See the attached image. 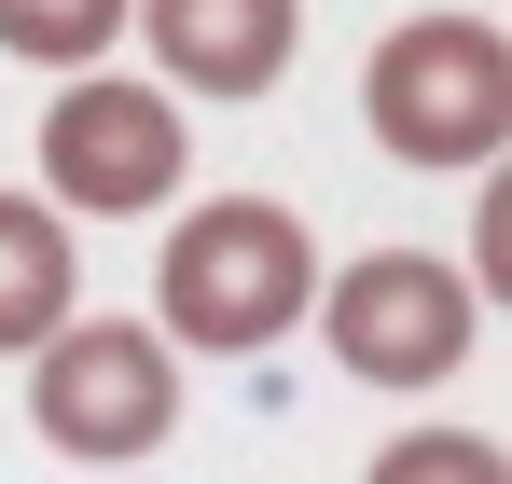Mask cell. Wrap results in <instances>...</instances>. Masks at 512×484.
<instances>
[{
	"mask_svg": "<svg viewBox=\"0 0 512 484\" xmlns=\"http://www.w3.org/2000/svg\"><path fill=\"white\" fill-rule=\"evenodd\" d=\"M360 111H374V139L402 166H499V139H512L499 14H416V28H388L374 70H360Z\"/></svg>",
	"mask_w": 512,
	"mask_h": 484,
	"instance_id": "obj_2",
	"label": "cell"
},
{
	"mask_svg": "<svg viewBox=\"0 0 512 484\" xmlns=\"http://www.w3.org/2000/svg\"><path fill=\"white\" fill-rule=\"evenodd\" d=\"M28 360H42L28 415H42L56 457H153L180 429V346L139 332V319H56Z\"/></svg>",
	"mask_w": 512,
	"mask_h": 484,
	"instance_id": "obj_3",
	"label": "cell"
},
{
	"mask_svg": "<svg viewBox=\"0 0 512 484\" xmlns=\"http://www.w3.org/2000/svg\"><path fill=\"white\" fill-rule=\"evenodd\" d=\"M305 319H333V360L360 388H443L485 332V291L443 249H360L333 277V305H305Z\"/></svg>",
	"mask_w": 512,
	"mask_h": 484,
	"instance_id": "obj_5",
	"label": "cell"
},
{
	"mask_svg": "<svg viewBox=\"0 0 512 484\" xmlns=\"http://www.w3.org/2000/svg\"><path fill=\"white\" fill-rule=\"evenodd\" d=\"M374 484H499V443H388V457H374Z\"/></svg>",
	"mask_w": 512,
	"mask_h": 484,
	"instance_id": "obj_9",
	"label": "cell"
},
{
	"mask_svg": "<svg viewBox=\"0 0 512 484\" xmlns=\"http://www.w3.org/2000/svg\"><path fill=\"white\" fill-rule=\"evenodd\" d=\"M70 305H84L70 222H56V208H28V194H0V360H28Z\"/></svg>",
	"mask_w": 512,
	"mask_h": 484,
	"instance_id": "obj_7",
	"label": "cell"
},
{
	"mask_svg": "<svg viewBox=\"0 0 512 484\" xmlns=\"http://www.w3.org/2000/svg\"><path fill=\"white\" fill-rule=\"evenodd\" d=\"M194 139H180V97L167 83H111L84 70L56 83V111H42V180H56V208H84V222H139V208H167Z\"/></svg>",
	"mask_w": 512,
	"mask_h": 484,
	"instance_id": "obj_4",
	"label": "cell"
},
{
	"mask_svg": "<svg viewBox=\"0 0 512 484\" xmlns=\"http://www.w3.org/2000/svg\"><path fill=\"white\" fill-rule=\"evenodd\" d=\"M139 14V42H153V70L180 97H263V83L291 70V42H305V0H125Z\"/></svg>",
	"mask_w": 512,
	"mask_h": 484,
	"instance_id": "obj_6",
	"label": "cell"
},
{
	"mask_svg": "<svg viewBox=\"0 0 512 484\" xmlns=\"http://www.w3.org/2000/svg\"><path fill=\"white\" fill-rule=\"evenodd\" d=\"M111 28H125V0H0V56H42V70L111 56Z\"/></svg>",
	"mask_w": 512,
	"mask_h": 484,
	"instance_id": "obj_8",
	"label": "cell"
},
{
	"mask_svg": "<svg viewBox=\"0 0 512 484\" xmlns=\"http://www.w3.org/2000/svg\"><path fill=\"white\" fill-rule=\"evenodd\" d=\"M153 305H167V346L263 360L277 332H305V305H319V236L277 194H208V208H180L167 263H153Z\"/></svg>",
	"mask_w": 512,
	"mask_h": 484,
	"instance_id": "obj_1",
	"label": "cell"
}]
</instances>
